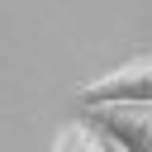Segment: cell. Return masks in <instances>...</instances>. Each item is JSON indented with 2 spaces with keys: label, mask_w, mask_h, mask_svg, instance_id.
<instances>
[{
  "label": "cell",
  "mask_w": 152,
  "mask_h": 152,
  "mask_svg": "<svg viewBox=\"0 0 152 152\" xmlns=\"http://www.w3.org/2000/svg\"><path fill=\"white\" fill-rule=\"evenodd\" d=\"M90 133L100 142H114L119 152H152V109L147 104H109V109H86Z\"/></svg>",
  "instance_id": "7a4b0ae2"
},
{
  "label": "cell",
  "mask_w": 152,
  "mask_h": 152,
  "mask_svg": "<svg viewBox=\"0 0 152 152\" xmlns=\"http://www.w3.org/2000/svg\"><path fill=\"white\" fill-rule=\"evenodd\" d=\"M52 152H104V142H100L86 124H71V128H62V133H57Z\"/></svg>",
  "instance_id": "3957f363"
},
{
  "label": "cell",
  "mask_w": 152,
  "mask_h": 152,
  "mask_svg": "<svg viewBox=\"0 0 152 152\" xmlns=\"http://www.w3.org/2000/svg\"><path fill=\"white\" fill-rule=\"evenodd\" d=\"M81 109H109V104H152V57H133L104 76H95L90 86L76 90Z\"/></svg>",
  "instance_id": "6da1fadb"
}]
</instances>
